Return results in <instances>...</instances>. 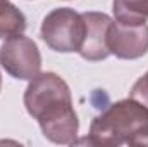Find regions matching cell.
I'll return each mask as SVG.
<instances>
[{"instance_id": "10", "label": "cell", "mask_w": 148, "mask_h": 147, "mask_svg": "<svg viewBox=\"0 0 148 147\" xmlns=\"http://www.w3.org/2000/svg\"><path fill=\"white\" fill-rule=\"evenodd\" d=\"M140 146H148V135L143 139V140H141V142H140Z\"/></svg>"}, {"instance_id": "8", "label": "cell", "mask_w": 148, "mask_h": 147, "mask_svg": "<svg viewBox=\"0 0 148 147\" xmlns=\"http://www.w3.org/2000/svg\"><path fill=\"white\" fill-rule=\"evenodd\" d=\"M26 30L24 14L10 2L0 5V38L9 40L12 37L23 35Z\"/></svg>"}, {"instance_id": "4", "label": "cell", "mask_w": 148, "mask_h": 147, "mask_svg": "<svg viewBox=\"0 0 148 147\" xmlns=\"http://www.w3.org/2000/svg\"><path fill=\"white\" fill-rule=\"evenodd\" d=\"M0 66L16 80H33L41 69V55L31 38L17 35L0 47Z\"/></svg>"}, {"instance_id": "3", "label": "cell", "mask_w": 148, "mask_h": 147, "mask_svg": "<svg viewBox=\"0 0 148 147\" xmlns=\"http://www.w3.org/2000/svg\"><path fill=\"white\" fill-rule=\"evenodd\" d=\"M83 19L81 14L69 7L53 9L45 16L41 23V38L55 52L69 54L77 52L83 40Z\"/></svg>"}, {"instance_id": "2", "label": "cell", "mask_w": 148, "mask_h": 147, "mask_svg": "<svg viewBox=\"0 0 148 147\" xmlns=\"http://www.w3.org/2000/svg\"><path fill=\"white\" fill-rule=\"evenodd\" d=\"M148 135V109L134 99L119 101L98 114L86 139L91 146H140Z\"/></svg>"}, {"instance_id": "7", "label": "cell", "mask_w": 148, "mask_h": 147, "mask_svg": "<svg viewBox=\"0 0 148 147\" xmlns=\"http://www.w3.org/2000/svg\"><path fill=\"white\" fill-rule=\"evenodd\" d=\"M114 16L124 24H143L148 21V0H114Z\"/></svg>"}, {"instance_id": "12", "label": "cell", "mask_w": 148, "mask_h": 147, "mask_svg": "<svg viewBox=\"0 0 148 147\" xmlns=\"http://www.w3.org/2000/svg\"><path fill=\"white\" fill-rule=\"evenodd\" d=\"M0 88H2V74H0Z\"/></svg>"}, {"instance_id": "5", "label": "cell", "mask_w": 148, "mask_h": 147, "mask_svg": "<svg viewBox=\"0 0 148 147\" xmlns=\"http://www.w3.org/2000/svg\"><path fill=\"white\" fill-rule=\"evenodd\" d=\"M107 45L110 54L119 59H140L148 52V24H124L112 21Z\"/></svg>"}, {"instance_id": "1", "label": "cell", "mask_w": 148, "mask_h": 147, "mask_svg": "<svg viewBox=\"0 0 148 147\" xmlns=\"http://www.w3.org/2000/svg\"><path fill=\"white\" fill-rule=\"evenodd\" d=\"M24 106L38 121L45 139L62 146L76 142L79 119L73 107L69 85L59 74H36L24 92Z\"/></svg>"}, {"instance_id": "6", "label": "cell", "mask_w": 148, "mask_h": 147, "mask_svg": "<svg viewBox=\"0 0 148 147\" xmlns=\"http://www.w3.org/2000/svg\"><path fill=\"white\" fill-rule=\"evenodd\" d=\"M83 40L77 54L91 62L103 61L110 55L109 45H107V35L110 28L112 19L103 12H83Z\"/></svg>"}, {"instance_id": "9", "label": "cell", "mask_w": 148, "mask_h": 147, "mask_svg": "<svg viewBox=\"0 0 148 147\" xmlns=\"http://www.w3.org/2000/svg\"><path fill=\"white\" fill-rule=\"evenodd\" d=\"M129 97L134 99V101H138L140 104H143L148 109V71L133 85Z\"/></svg>"}, {"instance_id": "11", "label": "cell", "mask_w": 148, "mask_h": 147, "mask_svg": "<svg viewBox=\"0 0 148 147\" xmlns=\"http://www.w3.org/2000/svg\"><path fill=\"white\" fill-rule=\"evenodd\" d=\"M5 2H9V0H0V5H2V3H5Z\"/></svg>"}]
</instances>
